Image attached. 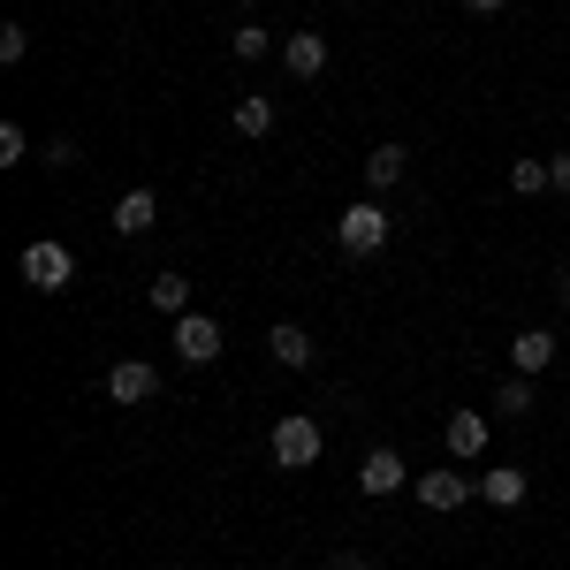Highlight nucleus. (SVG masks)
<instances>
[{
	"instance_id": "5701e85b",
	"label": "nucleus",
	"mask_w": 570,
	"mask_h": 570,
	"mask_svg": "<svg viewBox=\"0 0 570 570\" xmlns=\"http://www.w3.org/2000/svg\"><path fill=\"white\" fill-rule=\"evenodd\" d=\"M327 570H365V556H327Z\"/></svg>"
},
{
	"instance_id": "1a4fd4ad",
	"label": "nucleus",
	"mask_w": 570,
	"mask_h": 570,
	"mask_svg": "<svg viewBox=\"0 0 570 570\" xmlns=\"http://www.w3.org/2000/svg\"><path fill=\"white\" fill-rule=\"evenodd\" d=\"M510 365H518L525 381H540V373L556 365V335H548V327H525V335L510 343Z\"/></svg>"
},
{
	"instance_id": "f03ea898",
	"label": "nucleus",
	"mask_w": 570,
	"mask_h": 570,
	"mask_svg": "<svg viewBox=\"0 0 570 570\" xmlns=\"http://www.w3.org/2000/svg\"><path fill=\"white\" fill-rule=\"evenodd\" d=\"M320 449H327V441H320V419H305V411H289V419L274 426V464H282V472L320 464Z\"/></svg>"
},
{
	"instance_id": "0eeeda50",
	"label": "nucleus",
	"mask_w": 570,
	"mask_h": 570,
	"mask_svg": "<svg viewBox=\"0 0 570 570\" xmlns=\"http://www.w3.org/2000/svg\"><path fill=\"white\" fill-rule=\"evenodd\" d=\"M419 502H426V510H464V502H472V472H419Z\"/></svg>"
},
{
	"instance_id": "423d86ee",
	"label": "nucleus",
	"mask_w": 570,
	"mask_h": 570,
	"mask_svg": "<svg viewBox=\"0 0 570 570\" xmlns=\"http://www.w3.org/2000/svg\"><path fill=\"white\" fill-rule=\"evenodd\" d=\"M153 389H160V373H153L145 357H115V365H107V395H115V403H145Z\"/></svg>"
},
{
	"instance_id": "9b49d317",
	"label": "nucleus",
	"mask_w": 570,
	"mask_h": 570,
	"mask_svg": "<svg viewBox=\"0 0 570 570\" xmlns=\"http://www.w3.org/2000/svg\"><path fill=\"white\" fill-rule=\"evenodd\" d=\"M282 61H289V77H320V69H327V39H320V31H289Z\"/></svg>"
},
{
	"instance_id": "ddd939ff",
	"label": "nucleus",
	"mask_w": 570,
	"mask_h": 570,
	"mask_svg": "<svg viewBox=\"0 0 570 570\" xmlns=\"http://www.w3.org/2000/svg\"><path fill=\"white\" fill-rule=\"evenodd\" d=\"M480 494L494 510H518V502H525V472H518V464H494V472H480Z\"/></svg>"
},
{
	"instance_id": "9d476101",
	"label": "nucleus",
	"mask_w": 570,
	"mask_h": 570,
	"mask_svg": "<svg viewBox=\"0 0 570 570\" xmlns=\"http://www.w3.org/2000/svg\"><path fill=\"white\" fill-rule=\"evenodd\" d=\"M266 351H274V365H289V373H305L312 357H320V351H312V335H305V327H289V320L266 335Z\"/></svg>"
},
{
	"instance_id": "4be33fe9",
	"label": "nucleus",
	"mask_w": 570,
	"mask_h": 570,
	"mask_svg": "<svg viewBox=\"0 0 570 570\" xmlns=\"http://www.w3.org/2000/svg\"><path fill=\"white\" fill-rule=\"evenodd\" d=\"M548 183H556V190H570V153H556V160H548Z\"/></svg>"
},
{
	"instance_id": "412c9836",
	"label": "nucleus",
	"mask_w": 570,
	"mask_h": 570,
	"mask_svg": "<svg viewBox=\"0 0 570 570\" xmlns=\"http://www.w3.org/2000/svg\"><path fill=\"white\" fill-rule=\"evenodd\" d=\"M23 153H31V145H23V130H16V122H0V168H16Z\"/></svg>"
},
{
	"instance_id": "aec40b11",
	"label": "nucleus",
	"mask_w": 570,
	"mask_h": 570,
	"mask_svg": "<svg viewBox=\"0 0 570 570\" xmlns=\"http://www.w3.org/2000/svg\"><path fill=\"white\" fill-rule=\"evenodd\" d=\"M23 53H31V31H23V23H0V61H8V69H16V61H23Z\"/></svg>"
},
{
	"instance_id": "39448f33",
	"label": "nucleus",
	"mask_w": 570,
	"mask_h": 570,
	"mask_svg": "<svg viewBox=\"0 0 570 570\" xmlns=\"http://www.w3.org/2000/svg\"><path fill=\"white\" fill-rule=\"evenodd\" d=\"M441 434H449V456L480 464V456H487V441H494V426H487L480 411H449V426H441Z\"/></svg>"
},
{
	"instance_id": "2eb2a0df",
	"label": "nucleus",
	"mask_w": 570,
	"mask_h": 570,
	"mask_svg": "<svg viewBox=\"0 0 570 570\" xmlns=\"http://www.w3.org/2000/svg\"><path fill=\"white\" fill-rule=\"evenodd\" d=\"M153 220H160V198H153V190H130V198L115 206V236H145Z\"/></svg>"
},
{
	"instance_id": "393cba45",
	"label": "nucleus",
	"mask_w": 570,
	"mask_h": 570,
	"mask_svg": "<svg viewBox=\"0 0 570 570\" xmlns=\"http://www.w3.org/2000/svg\"><path fill=\"white\" fill-rule=\"evenodd\" d=\"M556 305H563V312H570V274H563V282H556Z\"/></svg>"
},
{
	"instance_id": "bb28decb",
	"label": "nucleus",
	"mask_w": 570,
	"mask_h": 570,
	"mask_svg": "<svg viewBox=\"0 0 570 570\" xmlns=\"http://www.w3.org/2000/svg\"><path fill=\"white\" fill-rule=\"evenodd\" d=\"M153 570H168V563H153Z\"/></svg>"
},
{
	"instance_id": "f8f14e48",
	"label": "nucleus",
	"mask_w": 570,
	"mask_h": 570,
	"mask_svg": "<svg viewBox=\"0 0 570 570\" xmlns=\"http://www.w3.org/2000/svg\"><path fill=\"white\" fill-rule=\"evenodd\" d=\"M403 176H411V153H403V145H373V153H365V183H373V190H395Z\"/></svg>"
},
{
	"instance_id": "a211bd4d",
	"label": "nucleus",
	"mask_w": 570,
	"mask_h": 570,
	"mask_svg": "<svg viewBox=\"0 0 570 570\" xmlns=\"http://www.w3.org/2000/svg\"><path fill=\"white\" fill-rule=\"evenodd\" d=\"M228 53H236V61H266V53H274V39H266L259 23H244V31H228Z\"/></svg>"
},
{
	"instance_id": "20e7f679",
	"label": "nucleus",
	"mask_w": 570,
	"mask_h": 570,
	"mask_svg": "<svg viewBox=\"0 0 570 570\" xmlns=\"http://www.w3.org/2000/svg\"><path fill=\"white\" fill-rule=\"evenodd\" d=\"M176 357H183V365H214V357H220V320L183 312V320H176Z\"/></svg>"
},
{
	"instance_id": "dca6fc26",
	"label": "nucleus",
	"mask_w": 570,
	"mask_h": 570,
	"mask_svg": "<svg viewBox=\"0 0 570 570\" xmlns=\"http://www.w3.org/2000/svg\"><path fill=\"white\" fill-rule=\"evenodd\" d=\"M228 130H236V137H266V130H274V99H259V91L236 99V107H228Z\"/></svg>"
},
{
	"instance_id": "a878e982",
	"label": "nucleus",
	"mask_w": 570,
	"mask_h": 570,
	"mask_svg": "<svg viewBox=\"0 0 570 570\" xmlns=\"http://www.w3.org/2000/svg\"><path fill=\"white\" fill-rule=\"evenodd\" d=\"M236 8H259V0H236Z\"/></svg>"
},
{
	"instance_id": "b1692460",
	"label": "nucleus",
	"mask_w": 570,
	"mask_h": 570,
	"mask_svg": "<svg viewBox=\"0 0 570 570\" xmlns=\"http://www.w3.org/2000/svg\"><path fill=\"white\" fill-rule=\"evenodd\" d=\"M464 8H472V16H494V8H502V0H464Z\"/></svg>"
},
{
	"instance_id": "f257e3e1",
	"label": "nucleus",
	"mask_w": 570,
	"mask_h": 570,
	"mask_svg": "<svg viewBox=\"0 0 570 570\" xmlns=\"http://www.w3.org/2000/svg\"><path fill=\"white\" fill-rule=\"evenodd\" d=\"M389 236H395V220H389V206H373V198L343 206V220H335V244H343L351 259H373V252H381Z\"/></svg>"
},
{
	"instance_id": "7ed1b4c3",
	"label": "nucleus",
	"mask_w": 570,
	"mask_h": 570,
	"mask_svg": "<svg viewBox=\"0 0 570 570\" xmlns=\"http://www.w3.org/2000/svg\"><path fill=\"white\" fill-rule=\"evenodd\" d=\"M69 274H77V259H69V244H53V236H39V244L23 252V282L46 289V297H53V289H69Z\"/></svg>"
},
{
	"instance_id": "f3484780",
	"label": "nucleus",
	"mask_w": 570,
	"mask_h": 570,
	"mask_svg": "<svg viewBox=\"0 0 570 570\" xmlns=\"http://www.w3.org/2000/svg\"><path fill=\"white\" fill-rule=\"evenodd\" d=\"M494 411H510V419H532V381H525V373H510V381L494 389Z\"/></svg>"
},
{
	"instance_id": "6e6552de",
	"label": "nucleus",
	"mask_w": 570,
	"mask_h": 570,
	"mask_svg": "<svg viewBox=\"0 0 570 570\" xmlns=\"http://www.w3.org/2000/svg\"><path fill=\"white\" fill-rule=\"evenodd\" d=\"M403 480H411V464H403L395 449H365V464H357V487H365V494H395Z\"/></svg>"
},
{
	"instance_id": "6ab92c4d",
	"label": "nucleus",
	"mask_w": 570,
	"mask_h": 570,
	"mask_svg": "<svg viewBox=\"0 0 570 570\" xmlns=\"http://www.w3.org/2000/svg\"><path fill=\"white\" fill-rule=\"evenodd\" d=\"M510 190H518V198H540V190H556V183H548V160H518V168H510Z\"/></svg>"
},
{
	"instance_id": "4468645a",
	"label": "nucleus",
	"mask_w": 570,
	"mask_h": 570,
	"mask_svg": "<svg viewBox=\"0 0 570 570\" xmlns=\"http://www.w3.org/2000/svg\"><path fill=\"white\" fill-rule=\"evenodd\" d=\"M145 305L160 312V320H183V312H190V282H183V274H153Z\"/></svg>"
}]
</instances>
